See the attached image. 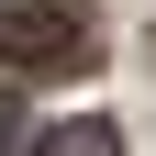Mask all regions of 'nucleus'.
<instances>
[{
  "label": "nucleus",
  "instance_id": "nucleus-3",
  "mask_svg": "<svg viewBox=\"0 0 156 156\" xmlns=\"http://www.w3.org/2000/svg\"><path fill=\"white\" fill-rule=\"evenodd\" d=\"M0 156H23V112H11V101H0Z\"/></svg>",
  "mask_w": 156,
  "mask_h": 156
},
{
  "label": "nucleus",
  "instance_id": "nucleus-1",
  "mask_svg": "<svg viewBox=\"0 0 156 156\" xmlns=\"http://www.w3.org/2000/svg\"><path fill=\"white\" fill-rule=\"evenodd\" d=\"M0 56L11 67H78L89 56V23H78V0H0Z\"/></svg>",
  "mask_w": 156,
  "mask_h": 156
},
{
  "label": "nucleus",
  "instance_id": "nucleus-2",
  "mask_svg": "<svg viewBox=\"0 0 156 156\" xmlns=\"http://www.w3.org/2000/svg\"><path fill=\"white\" fill-rule=\"evenodd\" d=\"M34 156H123V134L89 112V123H45V134H34Z\"/></svg>",
  "mask_w": 156,
  "mask_h": 156
},
{
  "label": "nucleus",
  "instance_id": "nucleus-4",
  "mask_svg": "<svg viewBox=\"0 0 156 156\" xmlns=\"http://www.w3.org/2000/svg\"><path fill=\"white\" fill-rule=\"evenodd\" d=\"M145 45H156V34H145Z\"/></svg>",
  "mask_w": 156,
  "mask_h": 156
}]
</instances>
